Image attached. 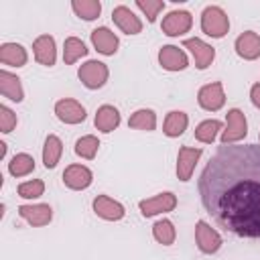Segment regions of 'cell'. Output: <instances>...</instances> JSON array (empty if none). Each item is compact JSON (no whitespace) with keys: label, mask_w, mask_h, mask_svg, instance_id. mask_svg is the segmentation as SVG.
I'll list each match as a JSON object with an SVG mask.
<instances>
[{"label":"cell","mask_w":260,"mask_h":260,"mask_svg":"<svg viewBox=\"0 0 260 260\" xmlns=\"http://www.w3.org/2000/svg\"><path fill=\"white\" fill-rule=\"evenodd\" d=\"M55 114H57V118L61 122H67V124H79V122L85 120V110L75 100H61V102H57Z\"/></svg>","instance_id":"cell-7"},{"label":"cell","mask_w":260,"mask_h":260,"mask_svg":"<svg viewBox=\"0 0 260 260\" xmlns=\"http://www.w3.org/2000/svg\"><path fill=\"white\" fill-rule=\"evenodd\" d=\"M63 183L71 189H85L91 183V171L81 165H71L63 173Z\"/></svg>","instance_id":"cell-11"},{"label":"cell","mask_w":260,"mask_h":260,"mask_svg":"<svg viewBox=\"0 0 260 260\" xmlns=\"http://www.w3.org/2000/svg\"><path fill=\"white\" fill-rule=\"evenodd\" d=\"M205 211L240 238H260V146L221 144L199 175Z\"/></svg>","instance_id":"cell-1"},{"label":"cell","mask_w":260,"mask_h":260,"mask_svg":"<svg viewBox=\"0 0 260 260\" xmlns=\"http://www.w3.org/2000/svg\"><path fill=\"white\" fill-rule=\"evenodd\" d=\"M10 173L14 177H22V175H28L32 169H35V160L28 156V154H16L12 160H10Z\"/></svg>","instance_id":"cell-28"},{"label":"cell","mask_w":260,"mask_h":260,"mask_svg":"<svg viewBox=\"0 0 260 260\" xmlns=\"http://www.w3.org/2000/svg\"><path fill=\"white\" fill-rule=\"evenodd\" d=\"M158 61L165 69L169 71H179V69H185L187 67V57L185 53L179 49V47H173V45H167L160 49L158 53Z\"/></svg>","instance_id":"cell-12"},{"label":"cell","mask_w":260,"mask_h":260,"mask_svg":"<svg viewBox=\"0 0 260 260\" xmlns=\"http://www.w3.org/2000/svg\"><path fill=\"white\" fill-rule=\"evenodd\" d=\"M0 79H2V81H0V91H2L6 98H10V100L20 102V100H22V89H20L18 79L12 77V75L6 73V71L0 73Z\"/></svg>","instance_id":"cell-24"},{"label":"cell","mask_w":260,"mask_h":260,"mask_svg":"<svg viewBox=\"0 0 260 260\" xmlns=\"http://www.w3.org/2000/svg\"><path fill=\"white\" fill-rule=\"evenodd\" d=\"M195 240H197V246L201 252L205 254H211V252H217L219 246H221V238L215 230H211L205 221H199L197 228H195Z\"/></svg>","instance_id":"cell-6"},{"label":"cell","mask_w":260,"mask_h":260,"mask_svg":"<svg viewBox=\"0 0 260 260\" xmlns=\"http://www.w3.org/2000/svg\"><path fill=\"white\" fill-rule=\"evenodd\" d=\"M61 150H63V146H61V140L57 138V136H47V140H45V150H43V162H45V167L47 169H53L55 165H57V160H59V156H61Z\"/></svg>","instance_id":"cell-22"},{"label":"cell","mask_w":260,"mask_h":260,"mask_svg":"<svg viewBox=\"0 0 260 260\" xmlns=\"http://www.w3.org/2000/svg\"><path fill=\"white\" fill-rule=\"evenodd\" d=\"M14 124H16L14 114H12L8 108L2 106V108H0V128H2V132H10Z\"/></svg>","instance_id":"cell-34"},{"label":"cell","mask_w":260,"mask_h":260,"mask_svg":"<svg viewBox=\"0 0 260 260\" xmlns=\"http://www.w3.org/2000/svg\"><path fill=\"white\" fill-rule=\"evenodd\" d=\"M130 128H140V130H154L156 118L152 110H138L132 118H130Z\"/></svg>","instance_id":"cell-27"},{"label":"cell","mask_w":260,"mask_h":260,"mask_svg":"<svg viewBox=\"0 0 260 260\" xmlns=\"http://www.w3.org/2000/svg\"><path fill=\"white\" fill-rule=\"evenodd\" d=\"M112 18H114V22H116L126 35H138V32L142 30V22H140L138 16H136L130 8H126V6H116L114 12H112Z\"/></svg>","instance_id":"cell-9"},{"label":"cell","mask_w":260,"mask_h":260,"mask_svg":"<svg viewBox=\"0 0 260 260\" xmlns=\"http://www.w3.org/2000/svg\"><path fill=\"white\" fill-rule=\"evenodd\" d=\"M18 213L32 225H45L51 221V207L49 205H22L18 207Z\"/></svg>","instance_id":"cell-18"},{"label":"cell","mask_w":260,"mask_h":260,"mask_svg":"<svg viewBox=\"0 0 260 260\" xmlns=\"http://www.w3.org/2000/svg\"><path fill=\"white\" fill-rule=\"evenodd\" d=\"M136 6L148 16V20L150 22H154V18H156V14L165 8V2H160V0H136Z\"/></svg>","instance_id":"cell-32"},{"label":"cell","mask_w":260,"mask_h":260,"mask_svg":"<svg viewBox=\"0 0 260 260\" xmlns=\"http://www.w3.org/2000/svg\"><path fill=\"white\" fill-rule=\"evenodd\" d=\"M191 14L187 10H173L162 20V32L169 37H179L191 28Z\"/></svg>","instance_id":"cell-4"},{"label":"cell","mask_w":260,"mask_h":260,"mask_svg":"<svg viewBox=\"0 0 260 260\" xmlns=\"http://www.w3.org/2000/svg\"><path fill=\"white\" fill-rule=\"evenodd\" d=\"M246 136V118L240 110L228 112V128L221 134V144H232Z\"/></svg>","instance_id":"cell-5"},{"label":"cell","mask_w":260,"mask_h":260,"mask_svg":"<svg viewBox=\"0 0 260 260\" xmlns=\"http://www.w3.org/2000/svg\"><path fill=\"white\" fill-rule=\"evenodd\" d=\"M236 51L244 59H256L260 55V37L256 32H252V30L240 35L236 39Z\"/></svg>","instance_id":"cell-16"},{"label":"cell","mask_w":260,"mask_h":260,"mask_svg":"<svg viewBox=\"0 0 260 260\" xmlns=\"http://www.w3.org/2000/svg\"><path fill=\"white\" fill-rule=\"evenodd\" d=\"M201 28L209 37L221 39L228 32V28H230V22H228L225 12L219 6H207L203 10V14H201Z\"/></svg>","instance_id":"cell-2"},{"label":"cell","mask_w":260,"mask_h":260,"mask_svg":"<svg viewBox=\"0 0 260 260\" xmlns=\"http://www.w3.org/2000/svg\"><path fill=\"white\" fill-rule=\"evenodd\" d=\"M201 156V148H179V162H177V175L181 181H189L191 173L195 169L197 158Z\"/></svg>","instance_id":"cell-10"},{"label":"cell","mask_w":260,"mask_h":260,"mask_svg":"<svg viewBox=\"0 0 260 260\" xmlns=\"http://www.w3.org/2000/svg\"><path fill=\"white\" fill-rule=\"evenodd\" d=\"M35 57L41 65H53L55 63V41L49 35H43L35 41Z\"/></svg>","instance_id":"cell-19"},{"label":"cell","mask_w":260,"mask_h":260,"mask_svg":"<svg viewBox=\"0 0 260 260\" xmlns=\"http://www.w3.org/2000/svg\"><path fill=\"white\" fill-rule=\"evenodd\" d=\"M98 146H100V142L95 136H83L75 142V152L83 158H93L98 152Z\"/></svg>","instance_id":"cell-31"},{"label":"cell","mask_w":260,"mask_h":260,"mask_svg":"<svg viewBox=\"0 0 260 260\" xmlns=\"http://www.w3.org/2000/svg\"><path fill=\"white\" fill-rule=\"evenodd\" d=\"M93 209H95V213H98L100 217H104V219H122V215H124V207H122L118 201H114V199H110V197H106V195L95 197Z\"/></svg>","instance_id":"cell-17"},{"label":"cell","mask_w":260,"mask_h":260,"mask_svg":"<svg viewBox=\"0 0 260 260\" xmlns=\"http://www.w3.org/2000/svg\"><path fill=\"white\" fill-rule=\"evenodd\" d=\"M79 79L89 87V89H95V87H102L108 79V67L100 61H87L85 65L79 67Z\"/></svg>","instance_id":"cell-3"},{"label":"cell","mask_w":260,"mask_h":260,"mask_svg":"<svg viewBox=\"0 0 260 260\" xmlns=\"http://www.w3.org/2000/svg\"><path fill=\"white\" fill-rule=\"evenodd\" d=\"M0 61L6 63V65H16V67H20V65L26 63V53H24V49H22L20 45L8 43V45H4V47L0 49Z\"/></svg>","instance_id":"cell-21"},{"label":"cell","mask_w":260,"mask_h":260,"mask_svg":"<svg viewBox=\"0 0 260 260\" xmlns=\"http://www.w3.org/2000/svg\"><path fill=\"white\" fill-rule=\"evenodd\" d=\"M71 6L75 10V14L81 16V18H85V20H93L102 12V4L98 0H75Z\"/></svg>","instance_id":"cell-23"},{"label":"cell","mask_w":260,"mask_h":260,"mask_svg":"<svg viewBox=\"0 0 260 260\" xmlns=\"http://www.w3.org/2000/svg\"><path fill=\"white\" fill-rule=\"evenodd\" d=\"M185 47L193 53L195 63H197L199 69H205V67L213 61V55H215L213 47H209V45L203 43L201 39H187V41H185Z\"/></svg>","instance_id":"cell-15"},{"label":"cell","mask_w":260,"mask_h":260,"mask_svg":"<svg viewBox=\"0 0 260 260\" xmlns=\"http://www.w3.org/2000/svg\"><path fill=\"white\" fill-rule=\"evenodd\" d=\"M187 128V116L185 112H171L165 120V134L167 136H179Z\"/></svg>","instance_id":"cell-25"},{"label":"cell","mask_w":260,"mask_h":260,"mask_svg":"<svg viewBox=\"0 0 260 260\" xmlns=\"http://www.w3.org/2000/svg\"><path fill=\"white\" fill-rule=\"evenodd\" d=\"M219 128H221V124L217 120H205V122H201L197 126L195 138L201 140V142H213V138H215V134H217Z\"/></svg>","instance_id":"cell-29"},{"label":"cell","mask_w":260,"mask_h":260,"mask_svg":"<svg viewBox=\"0 0 260 260\" xmlns=\"http://www.w3.org/2000/svg\"><path fill=\"white\" fill-rule=\"evenodd\" d=\"M175 205H177V199L173 193H160L152 199L140 201V211L144 217H150V215H156L160 211H171V209H175Z\"/></svg>","instance_id":"cell-8"},{"label":"cell","mask_w":260,"mask_h":260,"mask_svg":"<svg viewBox=\"0 0 260 260\" xmlns=\"http://www.w3.org/2000/svg\"><path fill=\"white\" fill-rule=\"evenodd\" d=\"M85 53H87V49H85V45H83L79 39L69 37V39L65 41V53H63V59H65L67 65L75 63V61H77L79 57H83Z\"/></svg>","instance_id":"cell-26"},{"label":"cell","mask_w":260,"mask_h":260,"mask_svg":"<svg viewBox=\"0 0 260 260\" xmlns=\"http://www.w3.org/2000/svg\"><path fill=\"white\" fill-rule=\"evenodd\" d=\"M223 89H221V83H209L205 87L199 89V104L201 108L205 110H219L223 106Z\"/></svg>","instance_id":"cell-14"},{"label":"cell","mask_w":260,"mask_h":260,"mask_svg":"<svg viewBox=\"0 0 260 260\" xmlns=\"http://www.w3.org/2000/svg\"><path fill=\"white\" fill-rule=\"evenodd\" d=\"M91 43L104 55H114L116 49H118V37L106 26H100V28H95L91 32Z\"/></svg>","instance_id":"cell-13"},{"label":"cell","mask_w":260,"mask_h":260,"mask_svg":"<svg viewBox=\"0 0 260 260\" xmlns=\"http://www.w3.org/2000/svg\"><path fill=\"white\" fill-rule=\"evenodd\" d=\"M252 102L256 108H260V83L252 85Z\"/></svg>","instance_id":"cell-35"},{"label":"cell","mask_w":260,"mask_h":260,"mask_svg":"<svg viewBox=\"0 0 260 260\" xmlns=\"http://www.w3.org/2000/svg\"><path fill=\"white\" fill-rule=\"evenodd\" d=\"M152 234H154V238H156L160 244H165V246H169V244L175 242V228H173V223L167 221V219L156 221L154 228H152Z\"/></svg>","instance_id":"cell-30"},{"label":"cell","mask_w":260,"mask_h":260,"mask_svg":"<svg viewBox=\"0 0 260 260\" xmlns=\"http://www.w3.org/2000/svg\"><path fill=\"white\" fill-rule=\"evenodd\" d=\"M43 189H45V185H43V181H39V179H35V181H26V183H22V185H18V193L22 195V197H39V195H43Z\"/></svg>","instance_id":"cell-33"},{"label":"cell","mask_w":260,"mask_h":260,"mask_svg":"<svg viewBox=\"0 0 260 260\" xmlns=\"http://www.w3.org/2000/svg\"><path fill=\"white\" fill-rule=\"evenodd\" d=\"M120 124V114L114 106H102L95 114V126L102 132H112Z\"/></svg>","instance_id":"cell-20"}]
</instances>
